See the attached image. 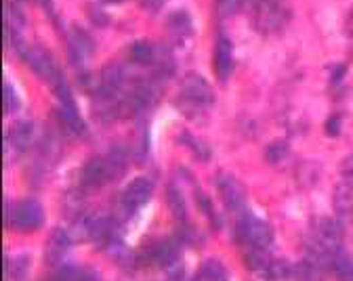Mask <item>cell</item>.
Returning a JSON list of instances; mask_svg holds the SVG:
<instances>
[{
	"instance_id": "cell-1",
	"label": "cell",
	"mask_w": 353,
	"mask_h": 281,
	"mask_svg": "<svg viewBox=\"0 0 353 281\" xmlns=\"http://www.w3.org/2000/svg\"><path fill=\"white\" fill-rule=\"evenodd\" d=\"M212 103H214V92L202 76L192 72L181 80L179 110L188 118H198L200 112H206Z\"/></svg>"
},
{
	"instance_id": "cell-2",
	"label": "cell",
	"mask_w": 353,
	"mask_h": 281,
	"mask_svg": "<svg viewBox=\"0 0 353 281\" xmlns=\"http://www.w3.org/2000/svg\"><path fill=\"white\" fill-rule=\"evenodd\" d=\"M290 19L288 7L282 0H254L250 9V23L263 36L280 34Z\"/></svg>"
},
{
	"instance_id": "cell-3",
	"label": "cell",
	"mask_w": 353,
	"mask_h": 281,
	"mask_svg": "<svg viewBox=\"0 0 353 281\" xmlns=\"http://www.w3.org/2000/svg\"><path fill=\"white\" fill-rule=\"evenodd\" d=\"M236 240L250 250H268L274 242V231L265 220L246 216L236 227Z\"/></svg>"
},
{
	"instance_id": "cell-4",
	"label": "cell",
	"mask_w": 353,
	"mask_h": 281,
	"mask_svg": "<svg viewBox=\"0 0 353 281\" xmlns=\"http://www.w3.org/2000/svg\"><path fill=\"white\" fill-rule=\"evenodd\" d=\"M7 212H9L7 225H11L17 231H34V229H38V225L44 218L42 208L36 200L17 202L11 208H7Z\"/></svg>"
},
{
	"instance_id": "cell-5",
	"label": "cell",
	"mask_w": 353,
	"mask_h": 281,
	"mask_svg": "<svg viewBox=\"0 0 353 281\" xmlns=\"http://www.w3.org/2000/svg\"><path fill=\"white\" fill-rule=\"evenodd\" d=\"M216 189L221 194V200H223L225 208L234 214H242L244 208H246V191H244V187L242 183L228 174V172H221L216 176Z\"/></svg>"
},
{
	"instance_id": "cell-6",
	"label": "cell",
	"mask_w": 353,
	"mask_h": 281,
	"mask_svg": "<svg viewBox=\"0 0 353 281\" xmlns=\"http://www.w3.org/2000/svg\"><path fill=\"white\" fill-rule=\"evenodd\" d=\"M152 198V183L143 176L139 178H132L126 189L122 191V198H120V208L126 212V214H135L148 200Z\"/></svg>"
},
{
	"instance_id": "cell-7",
	"label": "cell",
	"mask_w": 353,
	"mask_h": 281,
	"mask_svg": "<svg viewBox=\"0 0 353 281\" xmlns=\"http://www.w3.org/2000/svg\"><path fill=\"white\" fill-rule=\"evenodd\" d=\"M57 84V97H59V107H57V114H59V120L63 122V126L74 132V134H82L84 132V122L72 101V95H70V90L68 86L59 80L55 82Z\"/></svg>"
},
{
	"instance_id": "cell-8",
	"label": "cell",
	"mask_w": 353,
	"mask_h": 281,
	"mask_svg": "<svg viewBox=\"0 0 353 281\" xmlns=\"http://www.w3.org/2000/svg\"><path fill=\"white\" fill-rule=\"evenodd\" d=\"M212 65H214L216 80L221 84H225L230 80V76H232V70H234V49H232V40L225 34L216 36Z\"/></svg>"
},
{
	"instance_id": "cell-9",
	"label": "cell",
	"mask_w": 353,
	"mask_h": 281,
	"mask_svg": "<svg viewBox=\"0 0 353 281\" xmlns=\"http://www.w3.org/2000/svg\"><path fill=\"white\" fill-rule=\"evenodd\" d=\"M23 59L28 61V65L44 80H49V82H59V74H57V67L51 59V55L40 49V46H32V49H28L23 53Z\"/></svg>"
},
{
	"instance_id": "cell-10",
	"label": "cell",
	"mask_w": 353,
	"mask_h": 281,
	"mask_svg": "<svg viewBox=\"0 0 353 281\" xmlns=\"http://www.w3.org/2000/svg\"><path fill=\"white\" fill-rule=\"evenodd\" d=\"M108 180H110V174H108L105 158H91L84 164L82 174H80V183L84 189H97V187H101Z\"/></svg>"
},
{
	"instance_id": "cell-11",
	"label": "cell",
	"mask_w": 353,
	"mask_h": 281,
	"mask_svg": "<svg viewBox=\"0 0 353 281\" xmlns=\"http://www.w3.org/2000/svg\"><path fill=\"white\" fill-rule=\"evenodd\" d=\"M176 256H179V244L172 240H162L150 248L148 262H152L156 267H168L176 260Z\"/></svg>"
},
{
	"instance_id": "cell-12",
	"label": "cell",
	"mask_w": 353,
	"mask_h": 281,
	"mask_svg": "<svg viewBox=\"0 0 353 281\" xmlns=\"http://www.w3.org/2000/svg\"><path fill=\"white\" fill-rule=\"evenodd\" d=\"M334 208L341 220H351L353 218V183L347 178L341 183L334 191Z\"/></svg>"
},
{
	"instance_id": "cell-13",
	"label": "cell",
	"mask_w": 353,
	"mask_h": 281,
	"mask_svg": "<svg viewBox=\"0 0 353 281\" xmlns=\"http://www.w3.org/2000/svg\"><path fill=\"white\" fill-rule=\"evenodd\" d=\"M156 53H158V49L154 44H150L148 40H139V42H135L128 49V57H130V61H135V63H139V65H154V61H156Z\"/></svg>"
},
{
	"instance_id": "cell-14",
	"label": "cell",
	"mask_w": 353,
	"mask_h": 281,
	"mask_svg": "<svg viewBox=\"0 0 353 281\" xmlns=\"http://www.w3.org/2000/svg\"><path fill=\"white\" fill-rule=\"evenodd\" d=\"M70 238H68V233L65 231H55L53 236H51V240H49V244H47V260L53 264V262H57V260H61L63 258V254L68 252V248H70Z\"/></svg>"
},
{
	"instance_id": "cell-15",
	"label": "cell",
	"mask_w": 353,
	"mask_h": 281,
	"mask_svg": "<svg viewBox=\"0 0 353 281\" xmlns=\"http://www.w3.org/2000/svg\"><path fill=\"white\" fill-rule=\"evenodd\" d=\"M32 134H34V126L30 122H17L11 132H9V138H11V143L15 145L17 152H23L30 147L32 143Z\"/></svg>"
},
{
	"instance_id": "cell-16",
	"label": "cell",
	"mask_w": 353,
	"mask_h": 281,
	"mask_svg": "<svg viewBox=\"0 0 353 281\" xmlns=\"http://www.w3.org/2000/svg\"><path fill=\"white\" fill-rule=\"evenodd\" d=\"M192 281H228V271L219 260H206Z\"/></svg>"
},
{
	"instance_id": "cell-17",
	"label": "cell",
	"mask_w": 353,
	"mask_h": 281,
	"mask_svg": "<svg viewBox=\"0 0 353 281\" xmlns=\"http://www.w3.org/2000/svg\"><path fill=\"white\" fill-rule=\"evenodd\" d=\"M168 32L174 40H183L192 34V21L188 17V13L179 11V13H172L168 17Z\"/></svg>"
},
{
	"instance_id": "cell-18",
	"label": "cell",
	"mask_w": 353,
	"mask_h": 281,
	"mask_svg": "<svg viewBox=\"0 0 353 281\" xmlns=\"http://www.w3.org/2000/svg\"><path fill=\"white\" fill-rule=\"evenodd\" d=\"M332 271L339 281H353V258L345 252H339L332 258Z\"/></svg>"
},
{
	"instance_id": "cell-19",
	"label": "cell",
	"mask_w": 353,
	"mask_h": 281,
	"mask_svg": "<svg viewBox=\"0 0 353 281\" xmlns=\"http://www.w3.org/2000/svg\"><path fill=\"white\" fill-rule=\"evenodd\" d=\"M166 200H168V208L172 212V216L176 220H185V202H183V196L181 191L176 189L174 185H168V189H166Z\"/></svg>"
},
{
	"instance_id": "cell-20",
	"label": "cell",
	"mask_w": 353,
	"mask_h": 281,
	"mask_svg": "<svg viewBox=\"0 0 353 281\" xmlns=\"http://www.w3.org/2000/svg\"><path fill=\"white\" fill-rule=\"evenodd\" d=\"M105 166H108V174H110V180L118 178L124 168H126V156L120 147H114L108 156H105Z\"/></svg>"
},
{
	"instance_id": "cell-21",
	"label": "cell",
	"mask_w": 353,
	"mask_h": 281,
	"mask_svg": "<svg viewBox=\"0 0 353 281\" xmlns=\"http://www.w3.org/2000/svg\"><path fill=\"white\" fill-rule=\"evenodd\" d=\"M246 0H214V15L219 19H230L244 9Z\"/></svg>"
},
{
	"instance_id": "cell-22",
	"label": "cell",
	"mask_w": 353,
	"mask_h": 281,
	"mask_svg": "<svg viewBox=\"0 0 353 281\" xmlns=\"http://www.w3.org/2000/svg\"><path fill=\"white\" fill-rule=\"evenodd\" d=\"M47 281H91V277L80 267H61Z\"/></svg>"
},
{
	"instance_id": "cell-23",
	"label": "cell",
	"mask_w": 353,
	"mask_h": 281,
	"mask_svg": "<svg viewBox=\"0 0 353 281\" xmlns=\"http://www.w3.org/2000/svg\"><path fill=\"white\" fill-rule=\"evenodd\" d=\"M30 271V258L28 256H17L11 262V277L13 281H26Z\"/></svg>"
},
{
	"instance_id": "cell-24",
	"label": "cell",
	"mask_w": 353,
	"mask_h": 281,
	"mask_svg": "<svg viewBox=\"0 0 353 281\" xmlns=\"http://www.w3.org/2000/svg\"><path fill=\"white\" fill-rule=\"evenodd\" d=\"M181 138H183V143H185V145H190V149H192V152H196V156H198V158L206 160V158L210 156L208 147H204V145L200 143V140H198V138L190 136L188 132H183V134H181Z\"/></svg>"
},
{
	"instance_id": "cell-25",
	"label": "cell",
	"mask_w": 353,
	"mask_h": 281,
	"mask_svg": "<svg viewBox=\"0 0 353 281\" xmlns=\"http://www.w3.org/2000/svg\"><path fill=\"white\" fill-rule=\"evenodd\" d=\"M3 107H5V112H7V114H9V112H13V110L17 107L15 92H13V88H11L9 84H5V86H3Z\"/></svg>"
},
{
	"instance_id": "cell-26",
	"label": "cell",
	"mask_w": 353,
	"mask_h": 281,
	"mask_svg": "<svg viewBox=\"0 0 353 281\" xmlns=\"http://www.w3.org/2000/svg\"><path fill=\"white\" fill-rule=\"evenodd\" d=\"M265 156H268V160L270 162H280L284 156H286V145L284 143H280V140H278V143H274V145H270L268 147V152H265Z\"/></svg>"
},
{
	"instance_id": "cell-27",
	"label": "cell",
	"mask_w": 353,
	"mask_h": 281,
	"mask_svg": "<svg viewBox=\"0 0 353 281\" xmlns=\"http://www.w3.org/2000/svg\"><path fill=\"white\" fill-rule=\"evenodd\" d=\"M198 202H200V206H202V212H204V214H206V216L212 220V225L219 229V218H216V214H214V210H212V204L208 202V198L200 194V196H198Z\"/></svg>"
},
{
	"instance_id": "cell-28",
	"label": "cell",
	"mask_w": 353,
	"mask_h": 281,
	"mask_svg": "<svg viewBox=\"0 0 353 281\" xmlns=\"http://www.w3.org/2000/svg\"><path fill=\"white\" fill-rule=\"evenodd\" d=\"M139 3H141L148 11H158V9L164 5V0H139Z\"/></svg>"
},
{
	"instance_id": "cell-29",
	"label": "cell",
	"mask_w": 353,
	"mask_h": 281,
	"mask_svg": "<svg viewBox=\"0 0 353 281\" xmlns=\"http://www.w3.org/2000/svg\"><path fill=\"white\" fill-rule=\"evenodd\" d=\"M326 132L328 134H339V116H334V118H330L328 122H326Z\"/></svg>"
}]
</instances>
